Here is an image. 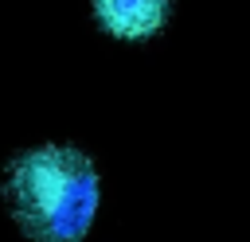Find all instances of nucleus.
<instances>
[{
	"instance_id": "nucleus-1",
	"label": "nucleus",
	"mask_w": 250,
	"mask_h": 242,
	"mask_svg": "<svg viewBox=\"0 0 250 242\" xmlns=\"http://www.w3.org/2000/svg\"><path fill=\"white\" fill-rule=\"evenodd\" d=\"M4 199L31 242H82L98 215V168L70 144H39L8 164Z\"/></svg>"
},
{
	"instance_id": "nucleus-2",
	"label": "nucleus",
	"mask_w": 250,
	"mask_h": 242,
	"mask_svg": "<svg viewBox=\"0 0 250 242\" xmlns=\"http://www.w3.org/2000/svg\"><path fill=\"white\" fill-rule=\"evenodd\" d=\"M94 16L113 39L137 43L164 27L168 0H94Z\"/></svg>"
}]
</instances>
